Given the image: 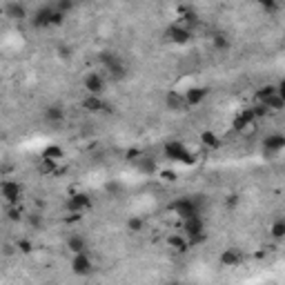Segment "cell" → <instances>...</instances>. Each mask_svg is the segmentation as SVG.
I'll return each instance as SVG.
<instances>
[{
    "instance_id": "2e32d148",
    "label": "cell",
    "mask_w": 285,
    "mask_h": 285,
    "mask_svg": "<svg viewBox=\"0 0 285 285\" xmlns=\"http://www.w3.org/2000/svg\"><path fill=\"white\" fill-rule=\"evenodd\" d=\"M67 250L72 252V254H83V252H87V239L80 234H69L67 236Z\"/></svg>"
},
{
    "instance_id": "44dd1931",
    "label": "cell",
    "mask_w": 285,
    "mask_h": 285,
    "mask_svg": "<svg viewBox=\"0 0 285 285\" xmlns=\"http://www.w3.org/2000/svg\"><path fill=\"white\" fill-rule=\"evenodd\" d=\"M256 118H254V114H252V109H245V111H241L239 116L234 118V130L236 132H243L247 125H252Z\"/></svg>"
},
{
    "instance_id": "836d02e7",
    "label": "cell",
    "mask_w": 285,
    "mask_h": 285,
    "mask_svg": "<svg viewBox=\"0 0 285 285\" xmlns=\"http://www.w3.org/2000/svg\"><path fill=\"white\" fill-rule=\"evenodd\" d=\"M261 7H263V12H267V14H276L278 9H281V5L274 3V0H267V3H261Z\"/></svg>"
},
{
    "instance_id": "83f0119b",
    "label": "cell",
    "mask_w": 285,
    "mask_h": 285,
    "mask_svg": "<svg viewBox=\"0 0 285 285\" xmlns=\"http://www.w3.org/2000/svg\"><path fill=\"white\" fill-rule=\"evenodd\" d=\"M127 230H130L132 234H138L145 230V220L141 216H132L130 220H127Z\"/></svg>"
},
{
    "instance_id": "7a4b0ae2",
    "label": "cell",
    "mask_w": 285,
    "mask_h": 285,
    "mask_svg": "<svg viewBox=\"0 0 285 285\" xmlns=\"http://www.w3.org/2000/svg\"><path fill=\"white\" fill-rule=\"evenodd\" d=\"M172 209H174L176 216H179L181 220H187V218H192V216H201V212H203V201H201V198L185 196V198H179V201H174Z\"/></svg>"
},
{
    "instance_id": "f35d334b",
    "label": "cell",
    "mask_w": 285,
    "mask_h": 285,
    "mask_svg": "<svg viewBox=\"0 0 285 285\" xmlns=\"http://www.w3.org/2000/svg\"><path fill=\"white\" fill-rule=\"evenodd\" d=\"M165 285H179V283H176V281H167V283H165Z\"/></svg>"
},
{
    "instance_id": "d6986e66",
    "label": "cell",
    "mask_w": 285,
    "mask_h": 285,
    "mask_svg": "<svg viewBox=\"0 0 285 285\" xmlns=\"http://www.w3.org/2000/svg\"><path fill=\"white\" fill-rule=\"evenodd\" d=\"M136 169L143 172L145 176H152V174L158 172V163H156L152 156H141V158L136 160Z\"/></svg>"
},
{
    "instance_id": "5b68a950",
    "label": "cell",
    "mask_w": 285,
    "mask_h": 285,
    "mask_svg": "<svg viewBox=\"0 0 285 285\" xmlns=\"http://www.w3.org/2000/svg\"><path fill=\"white\" fill-rule=\"evenodd\" d=\"M0 196L7 201V205H18L23 198V185L16 181H3L0 183Z\"/></svg>"
},
{
    "instance_id": "603a6c76",
    "label": "cell",
    "mask_w": 285,
    "mask_h": 285,
    "mask_svg": "<svg viewBox=\"0 0 285 285\" xmlns=\"http://www.w3.org/2000/svg\"><path fill=\"white\" fill-rule=\"evenodd\" d=\"M63 156H65V152H63V147H58V145H49V147L42 149V158L53 160V163L63 160Z\"/></svg>"
},
{
    "instance_id": "5bb4252c",
    "label": "cell",
    "mask_w": 285,
    "mask_h": 285,
    "mask_svg": "<svg viewBox=\"0 0 285 285\" xmlns=\"http://www.w3.org/2000/svg\"><path fill=\"white\" fill-rule=\"evenodd\" d=\"M283 147H285L283 134H267V136L263 138V149H265V154H276V152H281Z\"/></svg>"
},
{
    "instance_id": "ffe728a7",
    "label": "cell",
    "mask_w": 285,
    "mask_h": 285,
    "mask_svg": "<svg viewBox=\"0 0 285 285\" xmlns=\"http://www.w3.org/2000/svg\"><path fill=\"white\" fill-rule=\"evenodd\" d=\"M167 245L174 252H179V254H185V252L190 250V241H187L185 236H181V234H172L167 239Z\"/></svg>"
},
{
    "instance_id": "9c48e42d",
    "label": "cell",
    "mask_w": 285,
    "mask_h": 285,
    "mask_svg": "<svg viewBox=\"0 0 285 285\" xmlns=\"http://www.w3.org/2000/svg\"><path fill=\"white\" fill-rule=\"evenodd\" d=\"M67 209H69L72 214L87 212V209H91V196H89V194H85V192H76V194L69 196Z\"/></svg>"
},
{
    "instance_id": "4fadbf2b",
    "label": "cell",
    "mask_w": 285,
    "mask_h": 285,
    "mask_svg": "<svg viewBox=\"0 0 285 285\" xmlns=\"http://www.w3.org/2000/svg\"><path fill=\"white\" fill-rule=\"evenodd\" d=\"M183 98H185L187 109H190V107H198L207 98V89L205 87H190L185 94H183Z\"/></svg>"
},
{
    "instance_id": "9a60e30c",
    "label": "cell",
    "mask_w": 285,
    "mask_h": 285,
    "mask_svg": "<svg viewBox=\"0 0 285 285\" xmlns=\"http://www.w3.org/2000/svg\"><path fill=\"white\" fill-rule=\"evenodd\" d=\"M165 107H167L169 111H187V105H185L183 94H179V91H174V89L165 94Z\"/></svg>"
},
{
    "instance_id": "ac0fdd59",
    "label": "cell",
    "mask_w": 285,
    "mask_h": 285,
    "mask_svg": "<svg viewBox=\"0 0 285 285\" xmlns=\"http://www.w3.org/2000/svg\"><path fill=\"white\" fill-rule=\"evenodd\" d=\"M5 16L12 20H25L27 18V7L23 3H7L5 5Z\"/></svg>"
},
{
    "instance_id": "6da1fadb",
    "label": "cell",
    "mask_w": 285,
    "mask_h": 285,
    "mask_svg": "<svg viewBox=\"0 0 285 285\" xmlns=\"http://www.w3.org/2000/svg\"><path fill=\"white\" fill-rule=\"evenodd\" d=\"M98 61H100V65L105 67V72H107V76H109L111 80H125L127 78V65L121 61V56L114 51H103V53H98Z\"/></svg>"
},
{
    "instance_id": "30bf717a",
    "label": "cell",
    "mask_w": 285,
    "mask_h": 285,
    "mask_svg": "<svg viewBox=\"0 0 285 285\" xmlns=\"http://www.w3.org/2000/svg\"><path fill=\"white\" fill-rule=\"evenodd\" d=\"M83 85H85V89H87V94H91V96H100L105 91V78H103V74H98V72H89L87 76L83 78Z\"/></svg>"
},
{
    "instance_id": "7c38bea8",
    "label": "cell",
    "mask_w": 285,
    "mask_h": 285,
    "mask_svg": "<svg viewBox=\"0 0 285 285\" xmlns=\"http://www.w3.org/2000/svg\"><path fill=\"white\" fill-rule=\"evenodd\" d=\"M241 261H243V252H241L239 247H227V250H223V254H220V265L223 267H239Z\"/></svg>"
},
{
    "instance_id": "74e56055",
    "label": "cell",
    "mask_w": 285,
    "mask_h": 285,
    "mask_svg": "<svg viewBox=\"0 0 285 285\" xmlns=\"http://www.w3.org/2000/svg\"><path fill=\"white\" fill-rule=\"evenodd\" d=\"M163 176H165V179H167V181H174V179H176V176H174V172H163Z\"/></svg>"
},
{
    "instance_id": "8fae6325",
    "label": "cell",
    "mask_w": 285,
    "mask_h": 285,
    "mask_svg": "<svg viewBox=\"0 0 285 285\" xmlns=\"http://www.w3.org/2000/svg\"><path fill=\"white\" fill-rule=\"evenodd\" d=\"M65 121V107L61 103H53L45 107V123L47 125H61Z\"/></svg>"
},
{
    "instance_id": "f546056e",
    "label": "cell",
    "mask_w": 285,
    "mask_h": 285,
    "mask_svg": "<svg viewBox=\"0 0 285 285\" xmlns=\"http://www.w3.org/2000/svg\"><path fill=\"white\" fill-rule=\"evenodd\" d=\"M105 190H107V194H111V196H121L123 192H125V185H123V183H118V181H109L105 185Z\"/></svg>"
},
{
    "instance_id": "8d00e7d4",
    "label": "cell",
    "mask_w": 285,
    "mask_h": 285,
    "mask_svg": "<svg viewBox=\"0 0 285 285\" xmlns=\"http://www.w3.org/2000/svg\"><path fill=\"white\" fill-rule=\"evenodd\" d=\"M225 203H227V207H236V205H239V196H236V194L227 196V201H225Z\"/></svg>"
},
{
    "instance_id": "3957f363",
    "label": "cell",
    "mask_w": 285,
    "mask_h": 285,
    "mask_svg": "<svg viewBox=\"0 0 285 285\" xmlns=\"http://www.w3.org/2000/svg\"><path fill=\"white\" fill-rule=\"evenodd\" d=\"M163 154L165 158L174 160V163H183V165H192L194 163V154L185 147V143L181 141H167L163 147Z\"/></svg>"
},
{
    "instance_id": "cb8c5ba5",
    "label": "cell",
    "mask_w": 285,
    "mask_h": 285,
    "mask_svg": "<svg viewBox=\"0 0 285 285\" xmlns=\"http://www.w3.org/2000/svg\"><path fill=\"white\" fill-rule=\"evenodd\" d=\"M201 143L205 145L207 149H218V147H220V138H218L212 130H207V132L201 134Z\"/></svg>"
},
{
    "instance_id": "4dcf8cb0",
    "label": "cell",
    "mask_w": 285,
    "mask_h": 285,
    "mask_svg": "<svg viewBox=\"0 0 285 285\" xmlns=\"http://www.w3.org/2000/svg\"><path fill=\"white\" fill-rule=\"evenodd\" d=\"M56 165L58 163H53V160L40 158L38 160V172H40V174H53V172H56Z\"/></svg>"
},
{
    "instance_id": "ab89813d",
    "label": "cell",
    "mask_w": 285,
    "mask_h": 285,
    "mask_svg": "<svg viewBox=\"0 0 285 285\" xmlns=\"http://www.w3.org/2000/svg\"><path fill=\"white\" fill-rule=\"evenodd\" d=\"M45 285H56V283H45Z\"/></svg>"
},
{
    "instance_id": "d6a6232c",
    "label": "cell",
    "mask_w": 285,
    "mask_h": 285,
    "mask_svg": "<svg viewBox=\"0 0 285 285\" xmlns=\"http://www.w3.org/2000/svg\"><path fill=\"white\" fill-rule=\"evenodd\" d=\"M7 218L9 220H23V207L20 205H7Z\"/></svg>"
},
{
    "instance_id": "f1b7e54d",
    "label": "cell",
    "mask_w": 285,
    "mask_h": 285,
    "mask_svg": "<svg viewBox=\"0 0 285 285\" xmlns=\"http://www.w3.org/2000/svg\"><path fill=\"white\" fill-rule=\"evenodd\" d=\"M74 7H76V5H74L72 0H58V3H53V9H56L58 14H63V16H67L69 12H74Z\"/></svg>"
},
{
    "instance_id": "d4e9b609",
    "label": "cell",
    "mask_w": 285,
    "mask_h": 285,
    "mask_svg": "<svg viewBox=\"0 0 285 285\" xmlns=\"http://www.w3.org/2000/svg\"><path fill=\"white\" fill-rule=\"evenodd\" d=\"M263 105L267 107V111H281L283 107H285V96H281V94H274L272 98H267Z\"/></svg>"
},
{
    "instance_id": "8992f818",
    "label": "cell",
    "mask_w": 285,
    "mask_h": 285,
    "mask_svg": "<svg viewBox=\"0 0 285 285\" xmlns=\"http://www.w3.org/2000/svg\"><path fill=\"white\" fill-rule=\"evenodd\" d=\"M192 34H194V31H190V29H185V27H181L179 23H174L165 29V40L174 42V45H187V42L192 40Z\"/></svg>"
},
{
    "instance_id": "277c9868",
    "label": "cell",
    "mask_w": 285,
    "mask_h": 285,
    "mask_svg": "<svg viewBox=\"0 0 285 285\" xmlns=\"http://www.w3.org/2000/svg\"><path fill=\"white\" fill-rule=\"evenodd\" d=\"M183 232L190 239V245L203 241L205 239V220H203V216H192V218L183 220Z\"/></svg>"
},
{
    "instance_id": "7402d4cb",
    "label": "cell",
    "mask_w": 285,
    "mask_h": 285,
    "mask_svg": "<svg viewBox=\"0 0 285 285\" xmlns=\"http://www.w3.org/2000/svg\"><path fill=\"white\" fill-rule=\"evenodd\" d=\"M212 47L216 51H227L230 47H232V42H230V38L223 34V31H216V34L212 36Z\"/></svg>"
},
{
    "instance_id": "1f68e13d",
    "label": "cell",
    "mask_w": 285,
    "mask_h": 285,
    "mask_svg": "<svg viewBox=\"0 0 285 285\" xmlns=\"http://www.w3.org/2000/svg\"><path fill=\"white\" fill-rule=\"evenodd\" d=\"M27 223H29L31 227H36V230H42V227H45V218H42V214H40V212L29 214V218H27Z\"/></svg>"
},
{
    "instance_id": "4316f807",
    "label": "cell",
    "mask_w": 285,
    "mask_h": 285,
    "mask_svg": "<svg viewBox=\"0 0 285 285\" xmlns=\"http://www.w3.org/2000/svg\"><path fill=\"white\" fill-rule=\"evenodd\" d=\"M274 94H278V91H276V85H263V87L256 91V100H259V103L263 105L267 98H272Z\"/></svg>"
},
{
    "instance_id": "ba28073f",
    "label": "cell",
    "mask_w": 285,
    "mask_h": 285,
    "mask_svg": "<svg viewBox=\"0 0 285 285\" xmlns=\"http://www.w3.org/2000/svg\"><path fill=\"white\" fill-rule=\"evenodd\" d=\"M51 20H53V5H40L34 12V16H31V27L45 29V27H51Z\"/></svg>"
},
{
    "instance_id": "e0dca14e",
    "label": "cell",
    "mask_w": 285,
    "mask_h": 285,
    "mask_svg": "<svg viewBox=\"0 0 285 285\" xmlns=\"http://www.w3.org/2000/svg\"><path fill=\"white\" fill-rule=\"evenodd\" d=\"M83 107L87 111H91V114H96V111H103V109H107V105L105 100H103V96H91V94H87L83 98Z\"/></svg>"
},
{
    "instance_id": "d590c367",
    "label": "cell",
    "mask_w": 285,
    "mask_h": 285,
    "mask_svg": "<svg viewBox=\"0 0 285 285\" xmlns=\"http://www.w3.org/2000/svg\"><path fill=\"white\" fill-rule=\"evenodd\" d=\"M58 56L67 61V58L72 56V47H69V45H58Z\"/></svg>"
},
{
    "instance_id": "e575fe53",
    "label": "cell",
    "mask_w": 285,
    "mask_h": 285,
    "mask_svg": "<svg viewBox=\"0 0 285 285\" xmlns=\"http://www.w3.org/2000/svg\"><path fill=\"white\" fill-rule=\"evenodd\" d=\"M16 247H18V250L23 252V254H29V252L34 250V247H31V241H27V239H20L18 243H16Z\"/></svg>"
},
{
    "instance_id": "52a82bcc",
    "label": "cell",
    "mask_w": 285,
    "mask_h": 285,
    "mask_svg": "<svg viewBox=\"0 0 285 285\" xmlns=\"http://www.w3.org/2000/svg\"><path fill=\"white\" fill-rule=\"evenodd\" d=\"M72 272L76 274V276H89V274L94 272V261H91L89 252L72 256Z\"/></svg>"
},
{
    "instance_id": "484cf974",
    "label": "cell",
    "mask_w": 285,
    "mask_h": 285,
    "mask_svg": "<svg viewBox=\"0 0 285 285\" xmlns=\"http://www.w3.org/2000/svg\"><path fill=\"white\" fill-rule=\"evenodd\" d=\"M270 234L274 241H283L285 239V220L283 218H276L270 227Z\"/></svg>"
}]
</instances>
